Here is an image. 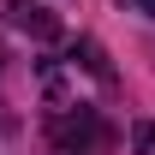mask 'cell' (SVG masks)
<instances>
[{
	"label": "cell",
	"mask_w": 155,
	"mask_h": 155,
	"mask_svg": "<svg viewBox=\"0 0 155 155\" xmlns=\"http://www.w3.org/2000/svg\"><path fill=\"white\" fill-rule=\"evenodd\" d=\"M0 18L18 24V30H30V36H42V42L60 36V18L48 12V6H36V0H0Z\"/></svg>",
	"instance_id": "2"
},
{
	"label": "cell",
	"mask_w": 155,
	"mask_h": 155,
	"mask_svg": "<svg viewBox=\"0 0 155 155\" xmlns=\"http://www.w3.org/2000/svg\"><path fill=\"white\" fill-rule=\"evenodd\" d=\"M125 6H131V12H149V18H155V0H125Z\"/></svg>",
	"instance_id": "5"
},
{
	"label": "cell",
	"mask_w": 155,
	"mask_h": 155,
	"mask_svg": "<svg viewBox=\"0 0 155 155\" xmlns=\"http://www.w3.org/2000/svg\"><path fill=\"white\" fill-rule=\"evenodd\" d=\"M131 149L137 155H155V119H137L131 125Z\"/></svg>",
	"instance_id": "4"
},
{
	"label": "cell",
	"mask_w": 155,
	"mask_h": 155,
	"mask_svg": "<svg viewBox=\"0 0 155 155\" xmlns=\"http://www.w3.org/2000/svg\"><path fill=\"white\" fill-rule=\"evenodd\" d=\"M0 60H6V54H0Z\"/></svg>",
	"instance_id": "6"
},
{
	"label": "cell",
	"mask_w": 155,
	"mask_h": 155,
	"mask_svg": "<svg viewBox=\"0 0 155 155\" xmlns=\"http://www.w3.org/2000/svg\"><path fill=\"white\" fill-rule=\"evenodd\" d=\"M72 66H84V72L96 78L101 90H114V84H119V78H114V66H107V54H101L96 42H72Z\"/></svg>",
	"instance_id": "3"
},
{
	"label": "cell",
	"mask_w": 155,
	"mask_h": 155,
	"mask_svg": "<svg viewBox=\"0 0 155 155\" xmlns=\"http://www.w3.org/2000/svg\"><path fill=\"white\" fill-rule=\"evenodd\" d=\"M48 131H54V149H60V155H101V143H107L101 114H96V107H84V101L60 107Z\"/></svg>",
	"instance_id": "1"
}]
</instances>
